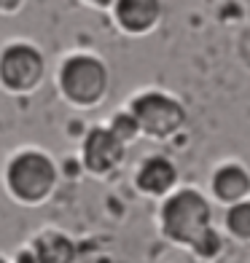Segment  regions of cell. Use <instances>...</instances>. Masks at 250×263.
Masks as SVG:
<instances>
[{
  "label": "cell",
  "mask_w": 250,
  "mask_h": 263,
  "mask_svg": "<svg viewBox=\"0 0 250 263\" xmlns=\"http://www.w3.org/2000/svg\"><path fill=\"white\" fill-rule=\"evenodd\" d=\"M132 185L140 196L151 201H164L181 188V172H177V164L167 153H148L137 164L132 175Z\"/></svg>",
  "instance_id": "cell-8"
},
{
  "label": "cell",
  "mask_w": 250,
  "mask_h": 263,
  "mask_svg": "<svg viewBox=\"0 0 250 263\" xmlns=\"http://www.w3.org/2000/svg\"><path fill=\"white\" fill-rule=\"evenodd\" d=\"M57 94L73 110H94L111 94V67L94 51H70L54 73Z\"/></svg>",
  "instance_id": "cell-3"
},
{
  "label": "cell",
  "mask_w": 250,
  "mask_h": 263,
  "mask_svg": "<svg viewBox=\"0 0 250 263\" xmlns=\"http://www.w3.org/2000/svg\"><path fill=\"white\" fill-rule=\"evenodd\" d=\"M0 263H14L11 258H6V255H0Z\"/></svg>",
  "instance_id": "cell-14"
},
{
  "label": "cell",
  "mask_w": 250,
  "mask_h": 263,
  "mask_svg": "<svg viewBox=\"0 0 250 263\" xmlns=\"http://www.w3.org/2000/svg\"><path fill=\"white\" fill-rule=\"evenodd\" d=\"M46 76H49V62L41 46L25 38H14L0 46V89L6 94L30 97L43 86Z\"/></svg>",
  "instance_id": "cell-5"
},
{
  "label": "cell",
  "mask_w": 250,
  "mask_h": 263,
  "mask_svg": "<svg viewBox=\"0 0 250 263\" xmlns=\"http://www.w3.org/2000/svg\"><path fill=\"white\" fill-rule=\"evenodd\" d=\"M105 124L111 126V132H113V135L124 142L127 148H132L135 142L142 137V135H140V126H137V121H135V116L129 113L127 107H124V110H116V113L108 118V121H105Z\"/></svg>",
  "instance_id": "cell-12"
},
{
  "label": "cell",
  "mask_w": 250,
  "mask_h": 263,
  "mask_svg": "<svg viewBox=\"0 0 250 263\" xmlns=\"http://www.w3.org/2000/svg\"><path fill=\"white\" fill-rule=\"evenodd\" d=\"M156 229L167 245L181 247L202 263L223 258L226 236L216 229L212 199L194 185H181L156 210Z\"/></svg>",
  "instance_id": "cell-1"
},
{
  "label": "cell",
  "mask_w": 250,
  "mask_h": 263,
  "mask_svg": "<svg viewBox=\"0 0 250 263\" xmlns=\"http://www.w3.org/2000/svg\"><path fill=\"white\" fill-rule=\"evenodd\" d=\"M22 8H25L22 0H0V14L3 16H14V14H19Z\"/></svg>",
  "instance_id": "cell-13"
},
{
  "label": "cell",
  "mask_w": 250,
  "mask_h": 263,
  "mask_svg": "<svg viewBox=\"0 0 250 263\" xmlns=\"http://www.w3.org/2000/svg\"><path fill=\"white\" fill-rule=\"evenodd\" d=\"M76 242L57 229H43L16 253L14 263H76Z\"/></svg>",
  "instance_id": "cell-10"
},
{
  "label": "cell",
  "mask_w": 250,
  "mask_h": 263,
  "mask_svg": "<svg viewBox=\"0 0 250 263\" xmlns=\"http://www.w3.org/2000/svg\"><path fill=\"white\" fill-rule=\"evenodd\" d=\"M127 110L135 116L140 135L153 142L175 140L188 124L186 105L164 89H142L132 94L127 102Z\"/></svg>",
  "instance_id": "cell-4"
},
{
  "label": "cell",
  "mask_w": 250,
  "mask_h": 263,
  "mask_svg": "<svg viewBox=\"0 0 250 263\" xmlns=\"http://www.w3.org/2000/svg\"><path fill=\"white\" fill-rule=\"evenodd\" d=\"M207 194L216 204L226 210L240 204V201H247L250 199V170L237 159H226L216 164V170L210 172Z\"/></svg>",
  "instance_id": "cell-9"
},
{
  "label": "cell",
  "mask_w": 250,
  "mask_h": 263,
  "mask_svg": "<svg viewBox=\"0 0 250 263\" xmlns=\"http://www.w3.org/2000/svg\"><path fill=\"white\" fill-rule=\"evenodd\" d=\"M0 183L16 207L35 210L54 199L59 188V166L49 151L22 145L6 159Z\"/></svg>",
  "instance_id": "cell-2"
},
{
  "label": "cell",
  "mask_w": 250,
  "mask_h": 263,
  "mask_svg": "<svg viewBox=\"0 0 250 263\" xmlns=\"http://www.w3.org/2000/svg\"><path fill=\"white\" fill-rule=\"evenodd\" d=\"M223 236L237 245H250V199L223 212Z\"/></svg>",
  "instance_id": "cell-11"
},
{
  "label": "cell",
  "mask_w": 250,
  "mask_h": 263,
  "mask_svg": "<svg viewBox=\"0 0 250 263\" xmlns=\"http://www.w3.org/2000/svg\"><path fill=\"white\" fill-rule=\"evenodd\" d=\"M127 156H129V148L113 135L108 124L92 126L83 135L81 151H78L81 170L89 177H94V180H108V177H113L127 164Z\"/></svg>",
  "instance_id": "cell-6"
},
{
  "label": "cell",
  "mask_w": 250,
  "mask_h": 263,
  "mask_svg": "<svg viewBox=\"0 0 250 263\" xmlns=\"http://www.w3.org/2000/svg\"><path fill=\"white\" fill-rule=\"evenodd\" d=\"M108 8L113 27L132 41L153 35L164 19V6L159 0H113Z\"/></svg>",
  "instance_id": "cell-7"
}]
</instances>
